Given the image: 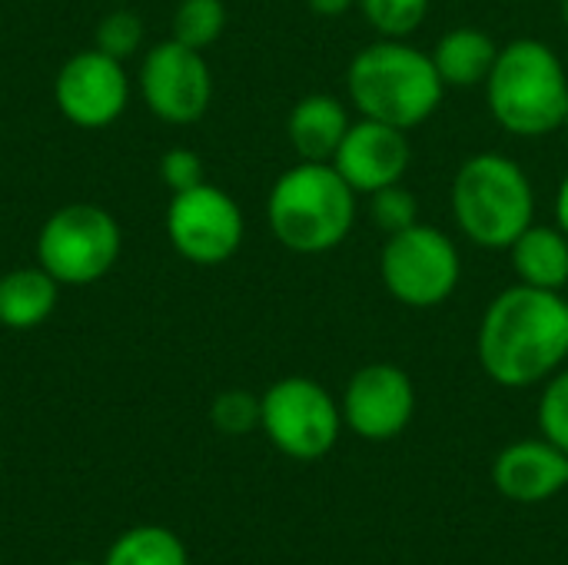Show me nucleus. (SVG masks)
I'll return each instance as SVG.
<instances>
[{"mask_svg":"<svg viewBox=\"0 0 568 565\" xmlns=\"http://www.w3.org/2000/svg\"><path fill=\"white\" fill-rule=\"evenodd\" d=\"M260 430L290 460H323L339 433L343 410L329 390L310 376H283L260 396Z\"/></svg>","mask_w":568,"mask_h":565,"instance_id":"8","label":"nucleus"},{"mask_svg":"<svg viewBox=\"0 0 568 565\" xmlns=\"http://www.w3.org/2000/svg\"><path fill=\"white\" fill-rule=\"evenodd\" d=\"M459 233L479 250H509L536 216L529 173L506 153L483 150L459 163L449 190Z\"/></svg>","mask_w":568,"mask_h":565,"instance_id":"5","label":"nucleus"},{"mask_svg":"<svg viewBox=\"0 0 568 565\" xmlns=\"http://www.w3.org/2000/svg\"><path fill=\"white\" fill-rule=\"evenodd\" d=\"M170 30H173V40L193 50H206L226 30V3L223 0H180L173 10Z\"/></svg>","mask_w":568,"mask_h":565,"instance_id":"20","label":"nucleus"},{"mask_svg":"<svg viewBox=\"0 0 568 565\" xmlns=\"http://www.w3.org/2000/svg\"><path fill=\"white\" fill-rule=\"evenodd\" d=\"M140 43H143V20L133 10H123V7L110 10L93 30V47L116 57V60L133 57L140 50Z\"/></svg>","mask_w":568,"mask_h":565,"instance_id":"24","label":"nucleus"},{"mask_svg":"<svg viewBox=\"0 0 568 565\" xmlns=\"http://www.w3.org/2000/svg\"><path fill=\"white\" fill-rule=\"evenodd\" d=\"M210 423L223 436H246L260 430V396L250 390H223L210 403Z\"/></svg>","mask_w":568,"mask_h":565,"instance_id":"23","label":"nucleus"},{"mask_svg":"<svg viewBox=\"0 0 568 565\" xmlns=\"http://www.w3.org/2000/svg\"><path fill=\"white\" fill-rule=\"evenodd\" d=\"M379 276L396 303L409 310H433L456 293L463 280V256L453 236L416 223L386 236L379 253Z\"/></svg>","mask_w":568,"mask_h":565,"instance_id":"7","label":"nucleus"},{"mask_svg":"<svg viewBox=\"0 0 568 565\" xmlns=\"http://www.w3.org/2000/svg\"><path fill=\"white\" fill-rule=\"evenodd\" d=\"M476 356L506 390L546 383L568 360V300L526 283L506 286L479 320Z\"/></svg>","mask_w":568,"mask_h":565,"instance_id":"1","label":"nucleus"},{"mask_svg":"<svg viewBox=\"0 0 568 565\" xmlns=\"http://www.w3.org/2000/svg\"><path fill=\"white\" fill-rule=\"evenodd\" d=\"M556 226L568 233V173L562 176L559 190H556Z\"/></svg>","mask_w":568,"mask_h":565,"instance_id":"28","label":"nucleus"},{"mask_svg":"<svg viewBox=\"0 0 568 565\" xmlns=\"http://www.w3.org/2000/svg\"><path fill=\"white\" fill-rule=\"evenodd\" d=\"M562 20H566L568 27V0H562Z\"/></svg>","mask_w":568,"mask_h":565,"instance_id":"29","label":"nucleus"},{"mask_svg":"<svg viewBox=\"0 0 568 565\" xmlns=\"http://www.w3.org/2000/svg\"><path fill=\"white\" fill-rule=\"evenodd\" d=\"M346 93L359 117L416 130L439 110L446 83L426 50L379 37L349 60Z\"/></svg>","mask_w":568,"mask_h":565,"instance_id":"2","label":"nucleus"},{"mask_svg":"<svg viewBox=\"0 0 568 565\" xmlns=\"http://www.w3.org/2000/svg\"><path fill=\"white\" fill-rule=\"evenodd\" d=\"M243 210L240 203L213 186L200 183L170 196L166 206V240L170 246L196 266H220L236 256L243 243Z\"/></svg>","mask_w":568,"mask_h":565,"instance_id":"9","label":"nucleus"},{"mask_svg":"<svg viewBox=\"0 0 568 565\" xmlns=\"http://www.w3.org/2000/svg\"><path fill=\"white\" fill-rule=\"evenodd\" d=\"M356 7L386 40H409L429 13V0H356Z\"/></svg>","mask_w":568,"mask_h":565,"instance_id":"21","label":"nucleus"},{"mask_svg":"<svg viewBox=\"0 0 568 565\" xmlns=\"http://www.w3.org/2000/svg\"><path fill=\"white\" fill-rule=\"evenodd\" d=\"M539 430L549 443L568 453V366L546 380L539 400Z\"/></svg>","mask_w":568,"mask_h":565,"instance_id":"25","label":"nucleus"},{"mask_svg":"<svg viewBox=\"0 0 568 565\" xmlns=\"http://www.w3.org/2000/svg\"><path fill=\"white\" fill-rule=\"evenodd\" d=\"M53 100L63 120L80 130L116 123L130 103V77L123 60L90 47L63 60L53 80Z\"/></svg>","mask_w":568,"mask_h":565,"instance_id":"11","label":"nucleus"},{"mask_svg":"<svg viewBox=\"0 0 568 565\" xmlns=\"http://www.w3.org/2000/svg\"><path fill=\"white\" fill-rule=\"evenodd\" d=\"M343 426L369 443L399 436L416 413V386L396 363H369L356 370L339 400Z\"/></svg>","mask_w":568,"mask_h":565,"instance_id":"12","label":"nucleus"},{"mask_svg":"<svg viewBox=\"0 0 568 565\" xmlns=\"http://www.w3.org/2000/svg\"><path fill=\"white\" fill-rule=\"evenodd\" d=\"M486 103L496 123L513 137L536 140L556 133L568 117V70L562 57L536 37H519L499 47L486 77Z\"/></svg>","mask_w":568,"mask_h":565,"instance_id":"3","label":"nucleus"},{"mask_svg":"<svg viewBox=\"0 0 568 565\" xmlns=\"http://www.w3.org/2000/svg\"><path fill=\"white\" fill-rule=\"evenodd\" d=\"M566 123H568V117H566Z\"/></svg>","mask_w":568,"mask_h":565,"instance_id":"31","label":"nucleus"},{"mask_svg":"<svg viewBox=\"0 0 568 565\" xmlns=\"http://www.w3.org/2000/svg\"><path fill=\"white\" fill-rule=\"evenodd\" d=\"M67 565H100V563H87V559H73V563H67Z\"/></svg>","mask_w":568,"mask_h":565,"instance_id":"30","label":"nucleus"},{"mask_svg":"<svg viewBox=\"0 0 568 565\" xmlns=\"http://www.w3.org/2000/svg\"><path fill=\"white\" fill-rule=\"evenodd\" d=\"M496 490L523 506L546 503L568 486V453L556 443L542 440H519L496 456L493 466Z\"/></svg>","mask_w":568,"mask_h":565,"instance_id":"14","label":"nucleus"},{"mask_svg":"<svg viewBox=\"0 0 568 565\" xmlns=\"http://www.w3.org/2000/svg\"><path fill=\"white\" fill-rule=\"evenodd\" d=\"M349 110L343 100L329 93H310L293 103L286 117V137L300 160L310 163H333L346 130H349Z\"/></svg>","mask_w":568,"mask_h":565,"instance_id":"15","label":"nucleus"},{"mask_svg":"<svg viewBox=\"0 0 568 565\" xmlns=\"http://www.w3.org/2000/svg\"><path fill=\"white\" fill-rule=\"evenodd\" d=\"M100 565H190V553L173 529L146 523L120 533Z\"/></svg>","mask_w":568,"mask_h":565,"instance_id":"19","label":"nucleus"},{"mask_svg":"<svg viewBox=\"0 0 568 565\" xmlns=\"http://www.w3.org/2000/svg\"><path fill=\"white\" fill-rule=\"evenodd\" d=\"M306 7L316 17H343L356 7V0H306Z\"/></svg>","mask_w":568,"mask_h":565,"instance_id":"27","label":"nucleus"},{"mask_svg":"<svg viewBox=\"0 0 568 565\" xmlns=\"http://www.w3.org/2000/svg\"><path fill=\"white\" fill-rule=\"evenodd\" d=\"M413 163L409 130L359 117L349 123L333 167L336 173L356 190V196H369L383 186L403 183L406 170Z\"/></svg>","mask_w":568,"mask_h":565,"instance_id":"13","label":"nucleus"},{"mask_svg":"<svg viewBox=\"0 0 568 565\" xmlns=\"http://www.w3.org/2000/svg\"><path fill=\"white\" fill-rule=\"evenodd\" d=\"M123 233L110 210L97 203H67L53 210L37 233V263L60 286H90L120 260Z\"/></svg>","mask_w":568,"mask_h":565,"instance_id":"6","label":"nucleus"},{"mask_svg":"<svg viewBox=\"0 0 568 565\" xmlns=\"http://www.w3.org/2000/svg\"><path fill=\"white\" fill-rule=\"evenodd\" d=\"M516 270V283L562 293L568 286V233L559 226H526L506 250Z\"/></svg>","mask_w":568,"mask_h":565,"instance_id":"16","label":"nucleus"},{"mask_svg":"<svg viewBox=\"0 0 568 565\" xmlns=\"http://www.w3.org/2000/svg\"><path fill=\"white\" fill-rule=\"evenodd\" d=\"M60 283L37 263L17 266L0 276V326L7 330H37L57 310Z\"/></svg>","mask_w":568,"mask_h":565,"instance_id":"17","label":"nucleus"},{"mask_svg":"<svg viewBox=\"0 0 568 565\" xmlns=\"http://www.w3.org/2000/svg\"><path fill=\"white\" fill-rule=\"evenodd\" d=\"M369 220L386 236L403 233L419 223V200L403 183L383 186V190L369 193Z\"/></svg>","mask_w":568,"mask_h":565,"instance_id":"22","label":"nucleus"},{"mask_svg":"<svg viewBox=\"0 0 568 565\" xmlns=\"http://www.w3.org/2000/svg\"><path fill=\"white\" fill-rule=\"evenodd\" d=\"M136 83L146 110L170 127L203 120L213 100V70L203 50H193L173 37L143 53Z\"/></svg>","mask_w":568,"mask_h":565,"instance_id":"10","label":"nucleus"},{"mask_svg":"<svg viewBox=\"0 0 568 565\" xmlns=\"http://www.w3.org/2000/svg\"><path fill=\"white\" fill-rule=\"evenodd\" d=\"M160 180L166 183L170 193H180V190H190V186H200L206 180L203 173V157L190 147H173L160 157Z\"/></svg>","mask_w":568,"mask_h":565,"instance_id":"26","label":"nucleus"},{"mask_svg":"<svg viewBox=\"0 0 568 565\" xmlns=\"http://www.w3.org/2000/svg\"><path fill=\"white\" fill-rule=\"evenodd\" d=\"M429 57H433L446 90L449 87L469 90V87L486 83V77H489V70H493V63L499 57V47L479 27H453L449 33L439 37V43H436V50Z\"/></svg>","mask_w":568,"mask_h":565,"instance_id":"18","label":"nucleus"},{"mask_svg":"<svg viewBox=\"0 0 568 565\" xmlns=\"http://www.w3.org/2000/svg\"><path fill=\"white\" fill-rule=\"evenodd\" d=\"M266 223L276 243L290 253H329L343 246L356 223V190L333 163L300 160L273 183L266 196Z\"/></svg>","mask_w":568,"mask_h":565,"instance_id":"4","label":"nucleus"}]
</instances>
